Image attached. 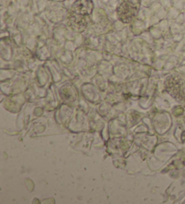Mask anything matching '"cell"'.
<instances>
[{"label":"cell","mask_w":185,"mask_h":204,"mask_svg":"<svg viewBox=\"0 0 185 204\" xmlns=\"http://www.w3.org/2000/svg\"><path fill=\"white\" fill-rule=\"evenodd\" d=\"M139 5L140 0H122L117 9L119 18L125 23L130 22L138 12Z\"/></svg>","instance_id":"obj_1"},{"label":"cell","mask_w":185,"mask_h":204,"mask_svg":"<svg viewBox=\"0 0 185 204\" xmlns=\"http://www.w3.org/2000/svg\"><path fill=\"white\" fill-rule=\"evenodd\" d=\"M92 11V3L90 0H79L73 5L71 8V15L84 17L90 15Z\"/></svg>","instance_id":"obj_2"}]
</instances>
